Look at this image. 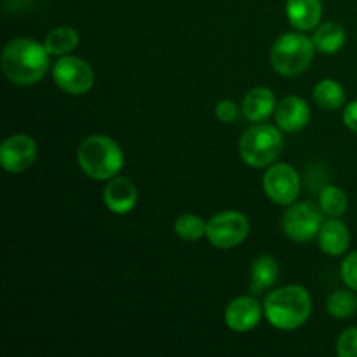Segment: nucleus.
Returning <instances> with one entry per match:
<instances>
[{"label": "nucleus", "mask_w": 357, "mask_h": 357, "mask_svg": "<svg viewBox=\"0 0 357 357\" xmlns=\"http://www.w3.org/2000/svg\"><path fill=\"white\" fill-rule=\"evenodd\" d=\"M49 56L45 45L33 38H13L2 54L3 75L17 86H31L47 72Z\"/></svg>", "instance_id": "nucleus-1"}, {"label": "nucleus", "mask_w": 357, "mask_h": 357, "mask_svg": "<svg viewBox=\"0 0 357 357\" xmlns=\"http://www.w3.org/2000/svg\"><path fill=\"white\" fill-rule=\"evenodd\" d=\"M264 309L265 317L272 326L291 331L307 323L312 310V300L303 286L289 284L268 293Z\"/></svg>", "instance_id": "nucleus-2"}, {"label": "nucleus", "mask_w": 357, "mask_h": 357, "mask_svg": "<svg viewBox=\"0 0 357 357\" xmlns=\"http://www.w3.org/2000/svg\"><path fill=\"white\" fill-rule=\"evenodd\" d=\"M79 166L93 180H112L124 166V153L117 142L105 135H91L77 152Z\"/></svg>", "instance_id": "nucleus-3"}, {"label": "nucleus", "mask_w": 357, "mask_h": 357, "mask_svg": "<svg viewBox=\"0 0 357 357\" xmlns=\"http://www.w3.org/2000/svg\"><path fill=\"white\" fill-rule=\"evenodd\" d=\"M284 139L278 128L257 122L248 129L239 143V152L244 162L251 167H267L275 162L282 152Z\"/></svg>", "instance_id": "nucleus-4"}, {"label": "nucleus", "mask_w": 357, "mask_h": 357, "mask_svg": "<svg viewBox=\"0 0 357 357\" xmlns=\"http://www.w3.org/2000/svg\"><path fill=\"white\" fill-rule=\"evenodd\" d=\"M314 51L316 45L312 38L302 33H284L272 45L271 63L275 72L281 75H300L312 63Z\"/></svg>", "instance_id": "nucleus-5"}, {"label": "nucleus", "mask_w": 357, "mask_h": 357, "mask_svg": "<svg viewBox=\"0 0 357 357\" xmlns=\"http://www.w3.org/2000/svg\"><path fill=\"white\" fill-rule=\"evenodd\" d=\"M250 234V222L239 211H222L208 222L206 237L218 250L239 246Z\"/></svg>", "instance_id": "nucleus-6"}, {"label": "nucleus", "mask_w": 357, "mask_h": 357, "mask_svg": "<svg viewBox=\"0 0 357 357\" xmlns=\"http://www.w3.org/2000/svg\"><path fill=\"white\" fill-rule=\"evenodd\" d=\"M52 77L56 86L72 96H82L94 86L93 68L77 56H61L52 68Z\"/></svg>", "instance_id": "nucleus-7"}, {"label": "nucleus", "mask_w": 357, "mask_h": 357, "mask_svg": "<svg viewBox=\"0 0 357 357\" xmlns=\"http://www.w3.org/2000/svg\"><path fill=\"white\" fill-rule=\"evenodd\" d=\"M323 209L314 202H298L288 208L282 216V230L295 243H305L319 234Z\"/></svg>", "instance_id": "nucleus-8"}, {"label": "nucleus", "mask_w": 357, "mask_h": 357, "mask_svg": "<svg viewBox=\"0 0 357 357\" xmlns=\"http://www.w3.org/2000/svg\"><path fill=\"white\" fill-rule=\"evenodd\" d=\"M264 190L275 204H291L300 194L298 173L289 164H272L264 176Z\"/></svg>", "instance_id": "nucleus-9"}, {"label": "nucleus", "mask_w": 357, "mask_h": 357, "mask_svg": "<svg viewBox=\"0 0 357 357\" xmlns=\"http://www.w3.org/2000/svg\"><path fill=\"white\" fill-rule=\"evenodd\" d=\"M37 159V145L28 135H13L0 146V164L6 171L20 174Z\"/></svg>", "instance_id": "nucleus-10"}, {"label": "nucleus", "mask_w": 357, "mask_h": 357, "mask_svg": "<svg viewBox=\"0 0 357 357\" xmlns=\"http://www.w3.org/2000/svg\"><path fill=\"white\" fill-rule=\"evenodd\" d=\"M264 307L253 296H239L229 303L225 310V323L236 333H248L260 323Z\"/></svg>", "instance_id": "nucleus-11"}, {"label": "nucleus", "mask_w": 357, "mask_h": 357, "mask_svg": "<svg viewBox=\"0 0 357 357\" xmlns=\"http://www.w3.org/2000/svg\"><path fill=\"white\" fill-rule=\"evenodd\" d=\"M103 201L108 211L115 215H126L135 209L138 202V190L129 178L114 176L105 188Z\"/></svg>", "instance_id": "nucleus-12"}, {"label": "nucleus", "mask_w": 357, "mask_h": 357, "mask_svg": "<svg viewBox=\"0 0 357 357\" xmlns=\"http://www.w3.org/2000/svg\"><path fill=\"white\" fill-rule=\"evenodd\" d=\"M310 119V108L300 96H288L275 108V122L286 132L302 131Z\"/></svg>", "instance_id": "nucleus-13"}, {"label": "nucleus", "mask_w": 357, "mask_h": 357, "mask_svg": "<svg viewBox=\"0 0 357 357\" xmlns=\"http://www.w3.org/2000/svg\"><path fill=\"white\" fill-rule=\"evenodd\" d=\"M317 237H319L321 251L330 257H340L349 250V244H351L349 227L338 218H330L323 222Z\"/></svg>", "instance_id": "nucleus-14"}, {"label": "nucleus", "mask_w": 357, "mask_h": 357, "mask_svg": "<svg viewBox=\"0 0 357 357\" xmlns=\"http://www.w3.org/2000/svg\"><path fill=\"white\" fill-rule=\"evenodd\" d=\"M286 14H288L289 23L296 30L309 31L319 24L321 16H323V6H321V0H288Z\"/></svg>", "instance_id": "nucleus-15"}, {"label": "nucleus", "mask_w": 357, "mask_h": 357, "mask_svg": "<svg viewBox=\"0 0 357 357\" xmlns=\"http://www.w3.org/2000/svg\"><path fill=\"white\" fill-rule=\"evenodd\" d=\"M278 108L275 105V96L268 87H255L246 94L243 103L244 117L251 122H264L265 119L271 117L274 110Z\"/></svg>", "instance_id": "nucleus-16"}, {"label": "nucleus", "mask_w": 357, "mask_h": 357, "mask_svg": "<svg viewBox=\"0 0 357 357\" xmlns=\"http://www.w3.org/2000/svg\"><path fill=\"white\" fill-rule=\"evenodd\" d=\"M279 278V264L271 255H260L250 268V289L253 295L267 291Z\"/></svg>", "instance_id": "nucleus-17"}, {"label": "nucleus", "mask_w": 357, "mask_h": 357, "mask_svg": "<svg viewBox=\"0 0 357 357\" xmlns=\"http://www.w3.org/2000/svg\"><path fill=\"white\" fill-rule=\"evenodd\" d=\"M312 42L317 51L324 52V54H335L344 47L345 30L338 23H324L316 28Z\"/></svg>", "instance_id": "nucleus-18"}, {"label": "nucleus", "mask_w": 357, "mask_h": 357, "mask_svg": "<svg viewBox=\"0 0 357 357\" xmlns=\"http://www.w3.org/2000/svg\"><path fill=\"white\" fill-rule=\"evenodd\" d=\"M44 45L51 56H68L79 45V33L70 26L54 28L45 37Z\"/></svg>", "instance_id": "nucleus-19"}, {"label": "nucleus", "mask_w": 357, "mask_h": 357, "mask_svg": "<svg viewBox=\"0 0 357 357\" xmlns=\"http://www.w3.org/2000/svg\"><path fill=\"white\" fill-rule=\"evenodd\" d=\"M314 101L319 107L326 108V110H337V108L344 107L345 103V91L337 80L324 79L316 84L314 87Z\"/></svg>", "instance_id": "nucleus-20"}, {"label": "nucleus", "mask_w": 357, "mask_h": 357, "mask_svg": "<svg viewBox=\"0 0 357 357\" xmlns=\"http://www.w3.org/2000/svg\"><path fill=\"white\" fill-rule=\"evenodd\" d=\"M319 208L330 218H340L349 208V199L342 188L328 185L319 194Z\"/></svg>", "instance_id": "nucleus-21"}, {"label": "nucleus", "mask_w": 357, "mask_h": 357, "mask_svg": "<svg viewBox=\"0 0 357 357\" xmlns=\"http://www.w3.org/2000/svg\"><path fill=\"white\" fill-rule=\"evenodd\" d=\"M326 307L335 319H349L357 312V298L352 291L338 289L328 298Z\"/></svg>", "instance_id": "nucleus-22"}, {"label": "nucleus", "mask_w": 357, "mask_h": 357, "mask_svg": "<svg viewBox=\"0 0 357 357\" xmlns=\"http://www.w3.org/2000/svg\"><path fill=\"white\" fill-rule=\"evenodd\" d=\"M208 223L197 215H181L174 223V232L185 241H199L206 236Z\"/></svg>", "instance_id": "nucleus-23"}, {"label": "nucleus", "mask_w": 357, "mask_h": 357, "mask_svg": "<svg viewBox=\"0 0 357 357\" xmlns=\"http://www.w3.org/2000/svg\"><path fill=\"white\" fill-rule=\"evenodd\" d=\"M337 352L340 357H357V328H349L340 335Z\"/></svg>", "instance_id": "nucleus-24"}, {"label": "nucleus", "mask_w": 357, "mask_h": 357, "mask_svg": "<svg viewBox=\"0 0 357 357\" xmlns=\"http://www.w3.org/2000/svg\"><path fill=\"white\" fill-rule=\"evenodd\" d=\"M342 279L349 288L357 291V251L349 255L342 264Z\"/></svg>", "instance_id": "nucleus-25"}, {"label": "nucleus", "mask_w": 357, "mask_h": 357, "mask_svg": "<svg viewBox=\"0 0 357 357\" xmlns=\"http://www.w3.org/2000/svg\"><path fill=\"white\" fill-rule=\"evenodd\" d=\"M216 117H218L220 122L223 124H232L234 121L239 115V110H237V105L230 100H223L216 105Z\"/></svg>", "instance_id": "nucleus-26"}, {"label": "nucleus", "mask_w": 357, "mask_h": 357, "mask_svg": "<svg viewBox=\"0 0 357 357\" xmlns=\"http://www.w3.org/2000/svg\"><path fill=\"white\" fill-rule=\"evenodd\" d=\"M344 124L347 126L351 131L357 132V100L349 103L344 110Z\"/></svg>", "instance_id": "nucleus-27"}]
</instances>
